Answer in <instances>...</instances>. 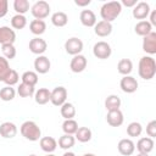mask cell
Listing matches in <instances>:
<instances>
[{"label": "cell", "instance_id": "obj_1", "mask_svg": "<svg viewBox=\"0 0 156 156\" xmlns=\"http://www.w3.org/2000/svg\"><path fill=\"white\" fill-rule=\"evenodd\" d=\"M140 78L145 80H150L156 74V62L151 56H143L139 61V68H138Z\"/></svg>", "mask_w": 156, "mask_h": 156}, {"label": "cell", "instance_id": "obj_2", "mask_svg": "<svg viewBox=\"0 0 156 156\" xmlns=\"http://www.w3.org/2000/svg\"><path fill=\"white\" fill-rule=\"evenodd\" d=\"M121 11H122V5L119 1H108L101 6L100 15H101L102 21L111 23L112 21H115L119 16Z\"/></svg>", "mask_w": 156, "mask_h": 156}, {"label": "cell", "instance_id": "obj_3", "mask_svg": "<svg viewBox=\"0 0 156 156\" xmlns=\"http://www.w3.org/2000/svg\"><path fill=\"white\" fill-rule=\"evenodd\" d=\"M21 134L27 139V140H30V141H37L40 139L41 136V130L40 128L38 127V124L33 121H26L22 123L21 126Z\"/></svg>", "mask_w": 156, "mask_h": 156}, {"label": "cell", "instance_id": "obj_4", "mask_svg": "<svg viewBox=\"0 0 156 156\" xmlns=\"http://www.w3.org/2000/svg\"><path fill=\"white\" fill-rule=\"evenodd\" d=\"M30 12L32 15L35 17V20H44L49 16L50 13V5L44 1V0H40V1H37L32 7H30Z\"/></svg>", "mask_w": 156, "mask_h": 156}, {"label": "cell", "instance_id": "obj_5", "mask_svg": "<svg viewBox=\"0 0 156 156\" xmlns=\"http://www.w3.org/2000/svg\"><path fill=\"white\" fill-rule=\"evenodd\" d=\"M93 54L95 57L100 58V60H106L111 56L112 54V49L108 43L106 41H98L94 48H93Z\"/></svg>", "mask_w": 156, "mask_h": 156}, {"label": "cell", "instance_id": "obj_6", "mask_svg": "<svg viewBox=\"0 0 156 156\" xmlns=\"http://www.w3.org/2000/svg\"><path fill=\"white\" fill-rule=\"evenodd\" d=\"M65 50L69 55H73V56L79 55L80 51L83 50V41L79 38H76V37L69 38L65 43Z\"/></svg>", "mask_w": 156, "mask_h": 156}, {"label": "cell", "instance_id": "obj_7", "mask_svg": "<svg viewBox=\"0 0 156 156\" xmlns=\"http://www.w3.org/2000/svg\"><path fill=\"white\" fill-rule=\"evenodd\" d=\"M67 99V90L65 87H56L52 91H51V96H50V101L52 105L55 106H62L66 102Z\"/></svg>", "mask_w": 156, "mask_h": 156}, {"label": "cell", "instance_id": "obj_8", "mask_svg": "<svg viewBox=\"0 0 156 156\" xmlns=\"http://www.w3.org/2000/svg\"><path fill=\"white\" fill-rule=\"evenodd\" d=\"M119 87H121V89L124 93L132 94V93L136 91V89H138V82L132 76H124L121 79V82H119Z\"/></svg>", "mask_w": 156, "mask_h": 156}, {"label": "cell", "instance_id": "obj_9", "mask_svg": "<svg viewBox=\"0 0 156 156\" xmlns=\"http://www.w3.org/2000/svg\"><path fill=\"white\" fill-rule=\"evenodd\" d=\"M143 50L146 54L154 55L156 54V33L151 32L150 34L145 35L143 39Z\"/></svg>", "mask_w": 156, "mask_h": 156}, {"label": "cell", "instance_id": "obj_10", "mask_svg": "<svg viewBox=\"0 0 156 156\" xmlns=\"http://www.w3.org/2000/svg\"><path fill=\"white\" fill-rule=\"evenodd\" d=\"M87 58L84 55H76L73 56V58L71 60V63H69V67H71V71L74 72V73H80L83 72L85 68H87Z\"/></svg>", "mask_w": 156, "mask_h": 156}, {"label": "cell", "instance_id": "obj_11", "mask_svg": "<svg viewBox=\"0 0 156 156\" xmlns=\"http://www.w3.org/2000/svg\"><path fill=\"white\" fill-rule=\"evenodd\" d=\"M150 13V5L145 1L136 2V5L133 7V17L136 20H144Z\"/></svg>", "mask_w": 156, "mask_h": 156}, {"label": "cell", "instance_id": "obj_12", "mask_svg": "<svg viewBox=\"0 0 156 156\" xmlns=\"http://www.w3.org/2000/svg\"><path fill=\"white\" fill-rule=\"evenodd\" d=\"M48 49V44L44 39L39 38V37H35L33 38L30 41H29V50L35 54V55H41L46 51Z\"/></svg>", "mask_w": 156, "mask_h": 156}, {"label": "cell", "instance_id": "obj_13", "mask_svg": "<svg viewBox=\"0 0 156 156\" xmlns=\"http://www.w3.org/2000/svg\"><path fill=\"white\" fill-rule=\"evenodd\" d=\"M50 67H51L50 60L44 55H39L34 61V68H35L37 73H39V74L48 73L50 71Z\"/></svg>", "mask_w": 156, "mask_h": 156}, {"label": "cell", "instance_id": "obj_14", "mask_svg": "<svg viewBox=\"0 0 156 156\" xmlns=\"http://www.w3.org/2000/svg\"><path fill=\"white\" fill-rule=\"evenodd\" d=\"M16 40V33L10 27H0V44H13Z\"/></svg>", "mask_w": 156, "mask_h": 156}, {"label": "cell", "instance_id": "obj_15", "mask_svg": "<svg viewBox=\"0 0 156 156\" xmlns=\"http://www.w3.org/2000/svg\"><path fill=\"white\" fill-rule=\"evenodd\" d=\"M123 113L121 110H113V111H108L106 115V121L111 127H119L123 123Z\"/></svg>", "mask_w": 156, "mask_h": 156}, {"label": "cell", "instance_id": "obj_16", "mask_svg": "<svg viewBox=\"0 0 156 156\" xmlns=\"http://www.w3.org/2000/svg\"><path fill=\"white\" fill-rule=\"evenodd\" d=\"M118 151L123 156H130L135 150V144L130 139H121L118 141Z\"/></svg>", "mask_w": 156, "mask_h": 156}, {"label": "cell", "instance_id": "obj_17", "mask_svg": "<svg viewBox=\"0 0 156 156\" xmlns=\"http://www.w3.org/2000/svg\"><path fill=\"white\" fill-rule=\"evenodd\" d=\"M17 134V127L12 122H4L0 124V135L5 139H11Z\"/></svg>", "mask_w": 156, "mask_h": 156}, {"label": "cell", "instance_id": "obj_18", "mask_svg": "<svg viewBox=\"0 0 156 156\" xmlns=\"http://www.w3.org/2000/svg\"><path fill=\"white\" fill-rule=\"evenodd\" d=\"M94 32L98 37H107L112 32V24L106 21H99L94 26Z\"/></svg>", "mask_w": 156, "mask_h": 156}, {"label": "cell", "instance_id": "obj_19", "mask_svg": "<svg viewBox=\"0 0 156 156\" xmlns=\"http://www.w3.org/2000/svg\"><path fill=\"white\" fill-rule=\"evenodd\" d=\"M136 149H138L139 154H149L154 149V140L149 136L140 138L136 143Z\"/></svg>", "mask_w": 156, "mask_h": 156}, {"label": "cell", "instance_id": "obj_20", "mask_svg": "<svg viewBox=\"0 0 156 156\" xmlns=\"http://www.w3.org/2000/svg\"><path fill=\"white\" fill-rule=\"evenodd\" d=\"M80 22L85 27H94L96 24V16L91 10H83L80 12Z\"/></svg>", "mask_w": 156, "mask_h": 156}, {"label": "cell", "instance_id": "obj_21", "mask_svg": "<svg viewBox=\"0 0 156 156\" xmlns=\"http://www.w3.org/2000/svg\"><path fill=\"white\" fill-rule=\"evenodd\" d=\"M40 147L43 151L48 152V154H51L56 150L57 147V141L52 138V136H44V138H40Z\"/></svg>", "mask_w": 156, "mask_h": 156}, {"label": "cell", "instance_id": "obj_22", "mask_svg": "<svg viewBox=\"0 0 156 156\" xmlns=\"http://www.w3.org/2000/svg\"><path fill=\"white\" fill-rule=\"evenodd\" d=\"M50 96H51V91L46 88H40L39 90H37L34 93V99L35 102L39 105H45L50 101Z\"/></svg>", "mask_w": 156, "mask_h": 156}, {"label": "cell", "instance_id": "obj_23", "mask_svg": "<svg viewBox=\"0 0 156 156\" xmlns=\"http://www.w3.org/2000/svg\"><path fill=\"white\" fill-rule=\"evenodd\" d=\"M134 30L138 35H141V37H145L147 34H150L152 32V26L149 23V21H140L135 24L134 27Z\"/></svg>", "mask_w": 156, "mask_h": 156}, {"label": "cell", "instance_id": "obj_24", "mask_svg": "<svg viewBox=\"0 0 156 156\" xmlns=\"http://www.w3.org/2000/svg\"><path fill=\"white\" fill-rule=\"evenodd\" d=\"M117 71L123 76H129V73L133 71V63L129 58H122L117 63Z\"/></svg>", "mask_w": 156, "mask_h": 156}, {"label": "cell", "instance_id": "obj_25", "mask_svg": "<svg viewBox=\"0 0 156 156\" xmlns=\"http://www.w3.org/2000/svg\"><path fill=\"white\" fill-rule=\"evenodd\" d=\"M29 29L33 34L35 35H41L45 29H46V24L43 20H33L30 23H29Z\"/></svg>", "mask_w": 156, "mask_h": 156}, {"label": "cell", "instance_id": "obj_26", "mask_svg": "<svg viewBox=\"0 0 156 156\" xmlns=\"http://www.w3.org/2000/svg\"><path fill=\"white\" fill-rule=\"evenodd\" d=\"M51 22L56 27H65L68 22V16L62 11H57L51 16Z\"/></svg>", "mask_w": 156, "mask_h": 156}, {"label": "cell", "instance_id": "obj_27", "mask_svg": "<svg viewBox=\"0 0 156 156\" xmlns=\"http://www.w3.org/2000/svg\"><path fill=\"white\" fill-rule=\"evenodd\" d=\"M105 107L107 111L119 110L121 107V99L117 95H108L105 100Z\"/></svg>", "mask_w": 156, "mask_h": 156}, {"label": "cell", "instance_id": "obj_28", "mask_svg": "<svg viewBox=\"0 0 156 156\" xmlns=\"http://www.w3.org/2000/svg\"><path fill=\"white\" fill-rule=\"evenodd\" d=\"M76 139L80 143H88L91 139V130L88 127H78L76 132Z\"/></svg>", "mask_w": 156, "mask_h": 156}, {"label": "cell", "instance_id": "obj_29", "mask_svg": "<svg viewBox=\"0 0 156 156\" xmlns=\"http://www.w3.org/2000/svg\"><path fill=\"white\" fill-rule=\"evenodd\" d=\"M61 116L65 119H73V117L76 116V107L71 102H65L61 106Z\"/></svg>", "mask_w": 156, "mask_h": 156}, {"label": "cell", "instance_id": "obj_30", "mask_svg": "<svg viewBox=\"0 0 156 156\" xmlns=\"http://www.w3.org/2000/svg\"><path fill=\"white\" fill-rule=\"evenodd\" d=\"M74 143H76V138L73 135H69V134H63L58 139V146L63 150L71 149L74 145Z\"/></svg>", "mask_w": 156, "mask_h": 156}, {"label": "cell", "instance_id": "obj_31", "mask_svg": "<svg viewBox=\"0 0 156 156\" xmlns=\"http://www.w3.org/2000/svg\"><path fill=\"white\" fill-rule=\"evenodd\" d=\"M21 79H22V83L34 87L38 83V74L35 72H33V71H27V72H24L22 74Z\"/></svg>", "mask_w": 156, "mask_h": 156}, {"label": "cell", "instance_id": "obj_32", "mask_svg": "<svg viewBox=\"0 0 156 156\" xmlns=\"http://www.w3.org/2000/svg\"><path fill=\"white\" fill-rule=\"evenodd\" d=\"M62 129H63L65 134L73 135V134H76V132L78 129V123L74 119H65V122L62 123Z\"/></svg>", "mask_w": 156, "mask_h": 156}, {"label": "cell", "instance_id": "obj_33", "mask_svg": "<svg viewBox=\"0 0 156 156\" xmlns=\"http://www.w3.org/2000/svg\"><path fill=\"white\" fill-rule=\"evenodd\" d=\"M17 93L21 98H30L35 90H34V87L32 85H28V84H24V83H21L17 88Z\"/></svg>", "mask_w": 156, "mask_h": 156}, {"label": "cell", "instance_id": "obj_34", "mask_svg": "<svg viewBox=\"0 0 156 156\" xmlns=\"http://www.w3.org/2000/svg\"><path fill=\"white\" fill-rule=\"evenodd\" d=\"M13 9L17 12V15H24L29 10V1L28 0H15Z\"/></svg>", "mask_w": 156, "mask_h": 156}, {"label": "cell", "instance_id": "obj_35", "mask_svg": "<svg viewBox=\"0 0 156 156\" xmlns=\"http://www.w3.org/2000/svg\"><path fill=\"white\" fill-rule=\"evenodd\" d=\"M11 26L15 29H23L27 26V18L24 15H15L11 18Z\"/></svg>", "mask_w": 156, "mask_h": 156}, {"label": "cell", "instance_id": "obj_36", "mask_svg": "<svg viewBox=\"0 0 156 156\" xmlns=\"http://www.w3.org/2000/svg\"><path fill=\"white\" fill-rule=\"evenodd\" d=\"M15 95H16V91H15V89L12 87L6 85V87L1 88V90H0V99L4 100V101H11V100H13Z\"/></svg>", "mask_w": 156, "mask_h": 156}, {"label": "cell", "instance_id": "obj_37", "mask_svg": "<svg viewBox=\"0 0 156 156\" xmlns=\"http://www.w3.org/2000/svg\"><path fill=\"white\" fill-rule=\"evenodd\" d=\"M143 132V127L139 122H132L127 127V134L129 136H139Z\"/></svg>", "mask_w": 156, "mask_h": 156}, {"label": "cell", "instance_id": "obj_38", "mask_svg": "<svg viewBox=\"0 0 156 156\" xmlns=\"http://www.w3.org/2000/svg\"><path fill=\"white\" fill-rule=\"evenodd\" d=\"M11 68H10V65H9V61L0 56V82H4L5 78L7 77V74L10 73Z\"/></svg>", "mask_w": 156, "mask_h": 156}, {"label": "cell", "instance_id": "obj_39", "mask_svg": "<svg viewBox=\"0 0 156 156\" xmlns=\"http://www.w3.org/2000/svg\"><path fill=\"white\" fill-rule=\"evenodd\" d=\"M1 51L5 56L6 60H12L16 56V48L13 46V44H4L1 45Z\"/></svg>", "mask_w": 156, "mask_h": 156}, {"label": "cell", "instance_id": "obj_40", "mask_svg": "<svg viewBox=\"0 0 156 156\" xmlns=\"http://www.w3.org/2000/svg\"><path fill=\"white\" fill-rule=\"evenodd\" d=\"M18 79H20L18 73H17L15 69H12V68H11L10 73H9V74H7V77L5 78L4 83H6V85H9V87H12V85H15V84H17V83H18Z\"/></svg>", "mask_w": 156, "mask_h": 156}, {"label": "cell", "instance_id": "obj_41", "mask_svg": "<svg viewBox=\"0 0 156 156\" xmlns=\"http://www.w3.org/2000/svg\"><path fill=\"white\" fill-rule=\"evenodd\" d=\"M146 133L149 135V138H155L156 136V121H151L147 123L146 126Z\"/></svg>", "mask_w": 156, "mask_h": 156}, {"label": "cell", "instance_id": "obj_42", "mask_svg": "<svg viewBox=\"0 0 156 156\" xmlns=\"http://www.w3.org/2000/svg\"><path fill=\"white\" fill-rule=\"evenodd\" d=\"M9 10V2L7 0H0V18H2L4 16H6Z\"/></svg>", "mask_w": 156, "mask_h": 156}, {"label": "cell", "instance_id": "obj_43", "mask_svg": "<svg viewBox=\"0 0 156 156\" xmlns=\"http://www.w3.org/2000/svg\"><path fill=\"white\" fill-rule=\"evenodd\" d=\"M121 5H124L127 7H134L136 5V0H122Z\"/></svg>", "mask_w": 156, "mask_h": 156}, {"label": "cell", "instance_id": "obj_44", "mask_svg": "<svg viewBox=\"0 0 156 156\" xmlns=\"http://www.w3.org/2000/svg\"><path fill=\"white\" fill-rule=\"evenodd\" d=\"M149 23H150L151 26H156V11H155V10H154V11H151Z\"/></svg>", "mask_w": 156, "mask_h": 156}, {"label": "cell", "instance_id": "obj_45", "mask_svg": "<svg viewBox=\"0 0 156 156\" xmlns=\"http://www.w3.org/2000/svg\"><path fill=\"white\" fill-rule=\"evenodd\" d=\"M74 2H76V5L83 7V6H88L90 4V0H74Z\"/></svg>", "mask_w": 156, "mask_h": 156}, {"label": "cell", "instance_id": "obj_46", "mask_svg": "<svg viewBox=\"0 0 156 156\" xmlns=\"http://www.w3.org/2000/svg\"><path fill=\"white\" fill-rule=\"evenodd\" d=\"M62 156H76L73 152H71V151H67V152H65Z\"/></svg>", "mask_w": 156, "mask_h": 156}, {"label": "cell", "instance_id": "obj_47", "mask_svg": "<svg viewBox=\"0 0 156 156\" xmlns=\"http://www.w3.org/2000/svg\"><path fill=\"white\" fill-rule=\"evenodd\" d=\"M83 156H95L94 154H90V152H88V154H84Z\"/></svg>", "mask_w": 156, "mask_h": 156}, {"label": "cell", "instance_id": "obj_48", "mask_svg": "<svg viewBox=\"0 0 156 156\" xmlns=\"http://www.w3.org/2000/svg\"><path fill=\"white\" fill-rule=\"evenodd\" d=\"M136 156H149V155L147 154H138Z\"/></svg>", "mask_w": 156, "mask_h": 156}, {"label": "cell", "instance_id": "obj_49", "mask_svg": "<svg viewBox=\"0 0 156 156\" xmlns=\"http://www.w3.org/2000/svg\"><path fill=\"white\" fill-rule=\"evenodd\" d=\"M29 156H37V155H34V154H32V155H29Z\"/></svg>", "mask_w": 156, "mask_h": 156}, {"label": "cell", "instance_id": "obj_50", "mask_svg": "<svg viewBox=\"0 0 156 156\" xmlns=\"http://www.w3.org/2000/svg\"><path fill=\"white\" fill-rule=\"evenodd\" d=\"M48 156H55V155H51V154H49V155H48Z\"/></svg>", "mask_w": 156, "mask_h": 156}]
</instances>
